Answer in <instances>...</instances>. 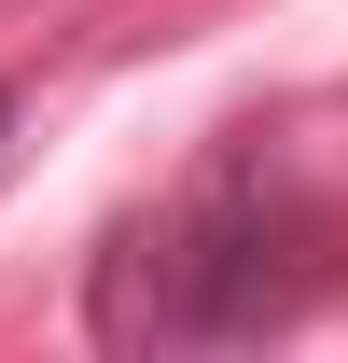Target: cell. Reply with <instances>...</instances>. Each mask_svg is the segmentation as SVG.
<instances>
[{
	"mask_svg": "<svg viewBox=\"0 0 348 363\" xmlns=\"http://www.w3.org/2000/svg\"><path fill=\"white\" fill-rule=\"evenodd\" d=\"M348 266V224L335 196L293 168V154H209L153 224H126L98 252V350H251V335H293Z\"/></svg>",
	"mask_w": 348,
	"mask_h": 363,
	"instance_id": "obj_1",
	"label": "cell"
},
{
	"mask_svg": "<svg viewBox=\"0 0 348 363\" xmlns=\"http://www.w3.org/2000/svg\"><path fill=\"white\" fill-rule=\"evenodd\" d=\"M0 140H14V84H0Z\"/></svg>",
	"mask_w": 348,
	"mask_h": 363,
	"instance_id": "obj_2",
	"label": "cell"
}]
</instances>
